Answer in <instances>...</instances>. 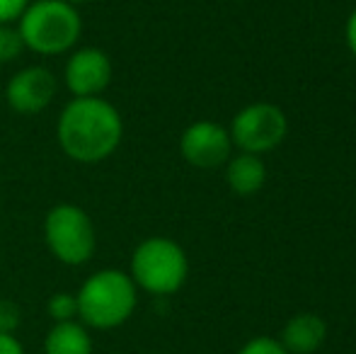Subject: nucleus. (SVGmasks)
I'll return each instance as SVG.
<instances>
[{
  "mask_svg": "<svg viewBox=\"0 0 356 354\" xmlns=\"http://www.w3.org/2000/svg\"><path fill=\"white\" fill-rule=\"evenodd\" d=\"M58 143L78 163H99L119 148L124 136L122 114L107 99L75 97L58 119Z\"/></svg>",
  "mask_w": 356,
  "mask_h": 354,
  "instance_id": "1",
  "label": "nucleus"
},
{
  "mask_svg": "<svg viewBox=\"0 0 356 354\" xmlns=\"http://www.w3.org/2000/svg\"><path fill=\"white\" fill-rule=\"evenodd\" d=\"M56 95V76L49 68L29 66L17 71L8 83L5 97L17 114H37L51 104Z\"/></svg>",
  "mask_w": 356,
  "mask_h": 354,
  "instance_id": "8",
  "label": "nucleus"
},
{
  "mask_svg": "<svg viewBox=\"0 0 356 354\" xmlns=\"http://www.w3.org/2000/svg\"><path fill=\"white\" fill-rule=\"evenodd\" d=\"M49 316L56 323L73 321V318L78 316V298H75V293H68V291L54 293V296L49 298Z\"/></svg>",
  "mask_w": 356,
  "mask_h": 354,
  "instance_id": "13",
  "label": "nucleus"
},
{
  "mask_svg": "<svg viewBox=\"0 0 356 354\" xmlns=\"http://www.w3.org/2000/svg\"><path fill=\"white\" fill-rule=\"evenodd\" d=\"M22 39L19 32L10 24H0V63H10L22 54Z\"/></svg>",
  "mask_w": 356,
  "mask_h": 354,
  "instance_id": "14",
  "label": "nucleus"
},
{
  "mask_svg": "<svg viewBox=\"0 0 356 354\" xmlns=\"http://www.w3.org/2000/svg\"><path fill=\"white\" fill-rule=\"evenodd\" d=\"M27 5H29V0H0V24L19 19V15L24 13Z\"/></svg>",
  "mask_w": 356,
  "mask_h": 354,
  "instance_id": "17",
  "label": "nucleus"
},
{
  "mask_svg": "<svg viewBox=\"0 0 356 354\" xmlns=\"http://www.w3.org/2000/svg\"><path fill=\"white\" fill-rule=\"evenodd\" d=\"M225 179L228 187L240 197H252L267 182V168H264L262 158L254 153H240V156L230 158L228 168H225Z\"/></svg>",
  "mask_w": 356,
  "mask_h": 354,
  "instance_id": "11",
  "label": "nucleus"
},
{
  "mask_svg": "<svg viewBox=\"0 0 356 354\" xmlns=\"http://www.w3.org/2000/svg\"><path fill=\"white\" fill-rule=\"evenodd\" d=\"M230 148H233L230 134L220 124L207 122V119L187 127L179 138V151H182L184 161L194 168H204V170L228 163Z\"/></svg>",
  "mask_w": 356,
  "mask_h": 354,
  "instance_id": "7",
  "label": "nucleus"
},
{
  "mask_svg": "<svg viewBox=\"0 0 356 354\" xmlns=\"http://www.w3.org/2000/svg\"><path fill=\"white\" fill-rule=\"evenodd\" d=\"M347 44H349V49H352V54L356 56V10L352 13V17H349V22H347Z\"/></svg>",
  "mask_w": 356,
  "mask_h": 354,
  "instance_id": "19",
  "label": "nucleus"
},
{
  "mask_svg": "<svg viewBox=\"0 0 356 354\" xmlns=\"http://www.w3.org/2000/svg\"><path fill=\"white\" fill-rule=\"evenodd\" d=\"M19 308L17 303L13 301H0V332H8L13 335L15 330L19 328Z\"/></svg>",
  "mask_w": 356,
  "mask_h": 354,
  "instance_id": "16",
  "label": "nucleus"
},
{
  "mask_svg": "<svg viewBox=\"0 0 356 354\" xmlns=\"http://www.w3.org/2000/svg\"><path fill=\"white\" fill-rule=\"evenodd\" d=\"M19 39L27 49L44 56H56L75 47L83 22L75 5L66 0H37L19 15Z\"/></svg>",
  "mask_w": 356,
  "mask_h": 354,
  "instance_id": "3",
  "label": "nucleus"
},
{
  "mask_svg": "<svg viewBox=\"0 0 356 354\" xmlns=\"http://www.w3.org/2000/svg\"><path fill=\"white\" fill-rule=\"evenodd\" d=\"M230 141L243 153H267L277 148L289 134V119L277 104L254 102L235 114L230 124Z\"/></svg>",
  "mask_w": 356,
  "mask_h": 354,
  "instance_id": "6",
  "label": "nucleus"
},
{
  "mask_svg": "<svg viewBox=\"0 0 356 354\" xmlns=\"http://www.w3.org/2000/svg\"><path fill=\"white\" fill-rule=\"evenodd\" d=\"M189 262L184 250L170 238H148L134 250L131 279L143 291L155 296L175 293L187 282Z\"/></svg>",
  "mask_w": 356,
  "mask_h": 354,
  "instance_id": "4",
  "label": "nucleus"
},
{
  "mask_svg": "<svg viewBox=\"0 0 356 354\" xmlns=\"http://www.w3.org/2000/svg\"><path fill=\"white\" fill-rule=\"evenodd\" d=\"M0 354H24L22 342H19L15 335L0 332Z\"/></svg>",
  "mask_w": 356,
  "mask_h": 354,
  "instance_id": "18",
  "label": "nucleus"
},
{
  "mask_svg": "<svg viewBox=\"0 0 356 354\" xmlns=\"http://www.w3.org/2000/svg\"><path fill=\"white\" fill-rule=\"evenodd\" d=\"M327 337V323L315 313H298L284 325L282 345L289 354H313Z\"/></svg>",
  "mask_w": 356,
  "mask_h": 354,
  "instance_id": "10",
  "label": "nucleus"
},
{
  "mask_svg": "<svg viewBox=\"0 0 356 354\" xmlns=\"http://www.w3.org/2000/svg\"><path fill=\"white\" fill-rule=\"evenodd\" d=\"M63 78L75 97H97L112 81V61L95 47L80 49L68 58Z\"/></svg>",
  "mask_w": 356,
  "mask_h": 354,
  "instance_id": "9",
  "label": "nucleus"
},
{
  "mask_svg": "<svg viewBox=\"0 0 356 354\" xmlns=\"http://www.w3.org/2000/svg\"><path fill=\"white\" fill-rule=\"evenodd\" d=\"M47 354H92V340H90L85 325L73 321H63L49 330L44 342Z\"/></svg>",
  "mask_w": 356,
  "mask_h": 354,
  "instance_id": "12",
  "label": "nucleus"
},
{
  "mask_svg": "<svg viewBox=\"0 0 356 354\" xmlns=\"http://www.w3.org/2000/svg\"><path fill=\"white\" fill-rule=\"evenodd\" d=\"M66 3H71V5H78V3H88V0H66Z\"/></svg>",
  "mask_w": 356,
  "mask_h": 354,
  "instance_id": "20",
  "label": "nucleus"
},
{
  "mask_svg": "<svg viewBox=\"0 0 356 354\" xmlns=\"http://www.w3.org/2000/svg\"><path fill=\"white\" fill-rule=\"evenodd\" d=\"M131 274L119 269L95 272L75 293L78 316L85 325L97 330H112L134 316L138 303V291Z\"/></svg>",
  "mask_w": 356,
  "mask_h": 354,
  "instance_id": "2",
  "label": "nucleus"
},
{
  "mask_svg": "<svg viewBox=\"0 0 356 354\" xmlns=\"http://www.w3.org/2000/svg\"><path fill=\"white\" fill-rule=\"evenodd\" d=\"M238 354H289L284 350V345L274 337H254L248 345H243V350Z\"/></svg>",
  "mask_w": 356,
  "mask_h": 354,
  "instance_id": "15",
  "label": "nucleus"
},
{
  "mask_svg": "<svg viewBox=\"0 0 356 354\" xmlns=\"http://www.w3.org/2000/svg\"><path fill=\"white\" fill-rule=\"evenodd\" d=\"M44 238L49 250L63 265H85L92 260L97 236L90 216L75 204H58L44 218Z\"/></svg>",
  "mask_w": 356,
  "mask_h": 354,
  "instance_id": "5",
  "label": "nucleus"
}]
</instances>
